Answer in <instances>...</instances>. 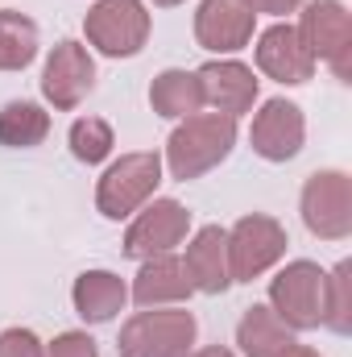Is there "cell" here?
<instances>
[{"instance_id":"obj_1","label":"cell","mask_w":352,"mask_h":357,"mask_svg":"<svg viewBox=\"0 0 352 357\" xmlns=\"http://www.w3.org/2000/svg\"><path fill=\"white\" fill-rule=\"evenodd\" d=\"M237 146V121L224 112H195L178 121L170 142H166V171L178 183L216 171Z\"/></svg>"},{"instance_id":"obj_2","label":"cell","mask_w":352,"mask_h":357,"mask_svg":"<svg viewBox=\"0 0 352 357\" xmlns=\"http://www.w3.org/2000/svg\"><path fill=\"white\" fill-rule=\"evenodd\" d=\"M269 307L290 333L319 328L323 324V307H328V274L315 262H307V258L286 262L269 278Z\"/></svg>"},{"instance_id":"obj_3","label":"cell","mask_w":352,"mask_h":357,"mask_svg":"<svg viewBox=\"0 0 352 357\" xmlns=\"http://www.w3.org/2000/svg\"><path fill=\"white\" fill-rule=\"evenodd\" d=\"M195 333L199 324L186 307H145L125 320L116 349L120 357H186Z\"/></svg>"},{"instance_id":"obj_4","label":"cell","mask_w":352,"mask_h":357,"mask_svg":"<svg viewBox=\"0 0 352 357\" xmlns=\"http://www.w3.org/2000/svg\"><path fill=\"white\" fill-rule=\"evenodd\" d=\"M162 183V158L154 150H137V154H120L95 187V208L108 220H125L137 208H145V199L158 191Z\"/></svg>"},{"instance_id":"obj_5","label":"cell","mask_w":352,"mask_h":357,"mask_svg":"<svg viewBox=\"0 0 352 357\" xmlns=\"http://www.w3.org/2000/svg\"><path fill=\"white\" fill-rule=\"evenodd\" d=\"M298 38L303 46L311 50V59L328 63L336 71L340 84L352 79V17L340 0H311L303 4V17H298Z\"/></svg>"},{"instance_id":"obj_6","label":"cell","mask_w":352,"mask_h":357,"mask_svg":"<svg viewBox=\"0 0 352 357\" xmlns=\"http://www.w3.org/2000/svg\"><path fill=\"white\" fill-rule=\"evenodd\" d=\"M286 245H290V237H286L282 220H273L265 212L241 216L228 229V270H232V282L262 278L269 266H278L286 258Z\"/></svg>"},{"instance_id":"obj_7","label":"cell","mask_w":352,"mask_h":357,"mask_svg":"<svg viewBox=\"0 0 352 357\" xmlns=\"http://www.w3.org/2000/svg\"><path fill=\"white\" fill-rule=\"evenodd\" d=\"M83 33L99 54L133 59L150 38V8L141 0H95L83 17Z\"/></svg>"},{"instance_id":"obj_8","label":"cell","mask_w":352,"mask_h":357,"mask_svg":"<svg viewBox=\"0 0 352 357\" xmlns=\"http://www.w3.org/2000/svg\"><path fill=\"white\" fill-rule=\"evenodd\" d=\"M298 212L319 241H344L352 233V178L344 171H315L303 183Z\"/></svg>"},{"instance_id":"obj_9","label":"cell","mask_w":352,"mask_h":357,"mask_svg":"<svg viewBox=\"0 0 352 357\" xmlns=\"http://www.w3.org/2000/svg\"><path fill=\"white\" fill-rule=\"evenodd\" d=\"M186 229H191V212L178 204V199H154L145 208H137L133 225L125 229V254L129 258H154V254H170L175 245L186 241Z\"/></svg>"},{"instance_id":"obj_10","label":"cell","mask_w":352,"mask_h":357,"mask_svg":"<svg viewBox=\"0 0 352 357\" xmlns=\"http://www.w3.org/2000/svg\"><path fill=\"white\" fill-rule=\"evenodd\" d=\"M91 88H95V63H91L88 46H79V42H71V38L58 42V46L50 50L46 67H42V96H46L54 108L71 112V108H79L91 96Z\"/></svg>"},{"instance_id":"obj_11","label":"cell","mask_w":352,"mask_h":357,"mask_svg":"<svg viewBox=\"0 0 352 357\" xmlns=\"http://www.w3.org/2000/svg\"><path fill=\"white\" fill-rule=\"evenodd\" d=\"M249 142H253V154H262L265 162H290L303 142H307V121H303V108L294 100H265L262 112L253 116V129H249Z\"/></svg>"},{"instance_id":"obj_12","label":"cell","mask_w":352,"mask_h":357,"mask_svg":"<svg viewBox=\"0 0 352 357\" xmlns=\"http://www.w3.org/2000/svg\"><path fill=\"white\" fill-rule=\"evenodd\" d=\"M257 13L249 0H203L195 13V42L211 54H237L253 42Z\"/></svg>"},{"instance_id":"obj_13","label":"cell","mask_w":352,"mask_h":357,"mask_svg":"<svg viewBox=\"0 0 352 357\" xmlns=\"http://www.w3.org/2000/svg\"><path fill=\"white\" fill-rule=\"evenodd\" d=\"M257 71L278 79V84H286V88H298V84H307L315 75V59L303 46L298 29L278 21L257 38Z\"/></svg>"},{"instance_id":"obj_14","label":"cell","mask_w":352,"mask_h":357,"mask_svg":"<svg viewBox=\"0 0 352 357\" xmlns=\"http://www.w3.org/2000/svg\"><path fill=\"white\" fill-rule=\"evenodd\" d=\"M195 75H199V88H203V104H211V112H224L232 121L241 112H249L253 100H257V75H253V67H245L237 59H211Z\"/></svg>"},{"instance_id":"obj_15","label":"cell","mask_w":352,"mask_h":357,"mask_svg":"<svg viewBox=\"0 0 352 357\" xmlns=\"http://www.w3.org/2000/svg\"><path fill=\"white\" fill-rule=\"evenodd\" d=\"M182 266L191 274V287L203 295H224L232 287V270H228V229L220 225H203L191 241H186V258Z\"/></svg>"},{"instance_id":"obj_16","label":"cell","mask_w":352,"mask_h":357,"mask_svg":"<svg viewBox=\"0 0 352 357\" xmlns=\"http://www.w3.org/2000/svg\"><path fill=\"white\" fill-rule=\"evenodd\" d=\"M191 291L195 287H191V274L182 266V258H175V254H154V258L141 262L129 295L141 307H178L182 299H191Z\"/></svg>"},{"instance_id":"obj_17","label":"cell","mask_w":352,"mask_h":357,"mask_svg":"<svg viewBox=\"0 0 352 357\" xmlns=\"http://www.w3.org/2000/svg\"><path fill=\"white\" fill-rule=\"evenodd\" d=\"M71 303L88 324H108L116 312H125L129 303V287L120 274L112 270H83L71 287Z\"/></svg>"},{"instance_id":"obj_18","label":"cell","mask_w":352,"mask_h":357,"mask_svg":"<svg viewBox=\"0 0 352 357\" xmlns=\"http://www.w3.org/2000/svg\"><path fill=\"white\" fill-rule=\"evenodd\" d=\"M237 345L245 357H278L294 345V333L273 316L269 303H253V307H245V316L237 324Z\"/></svg>"},{"instance_id":"obj_19","label":"cell","mask_w":352,"mask_h":357,"mask_svg":"<svg viewBox=\"0 0 352 357\" xmlns=\"http://www.w3.org/2000/svg\"><path fill=\"white\" fill-rule=\"evenodd\" d=\"M150 104H154V112L166 116V121H186V116L203 112L199 75H195V71H182V67H170V71L154 75V84H150Z\"/></svg>"},{"instance_id":"obj_20","label":"cell","mask_w":352,"mask_h":357,"mask_svg":"<svg viewBox=\"0 0 352 357\" xmlns=\"http://www.w3.org/2000/svg\"><path fill=\"white\" fill-rule=\"evenodd\" d=\"M50 133V112L38 100H8L0 108V146L8 150H33Z\"/></svg>"},{"instance_id":"obj_21","label":"cell","mask_w":352,"mask_h":357,"mask_svg":"<svg viewBox=\"0 0 352 357\" xmlns=\"http://www.w3.org/2000/svg\"><path fill=\"white\" fill-rule=\"evenodd\" d=\"M33 59H38V25L17 8H0V71H25Z\"/></svg>"},{"instance_id":"obj_22","label":"cell","mask_w":352,"mask_h":357,"mask_svg":"<svg viewBox=\"0 0 352 357\" xmlns=\"http://www.w3.org/2000/svg\"><path fill=\"white\" fill-rule=\"evenodd\" d=\"M67 142H71V154H75L79 162L95 167V162H104V158L112 154L116 133H112V125H108L104 116H79V121L71 125Z\"/></svg>"},{"instance_id":"obj_23","label":"cell","mask_w":352,"mask_h":357,"mask_svg":"<svg viewBox=\"0 0 352 357\" xmlns=\"http://www.w3.org/2000/svg\"><path fill=\"white\" fill-rule=\"evenodd\" d=\"M323 324L340 337L352 333V262H340V266L328 274V307H323Z\"/></svg>"},{"instance_id":"obj_24","label":"cell","mask_w":352,"mask_h":357,"mask_svg":"<svg viewBox=\"0 0 352 357\" xmlns=\"http://www.w3.org/2000/svg\"><path fill=\"white\" fill-rule=\"evenodd\" d=\"M0 357H46V345L29 328H4L0 333Z\"/></svg>"},{"instance_id":"obj_25","label":"cell","mask_w":352,"mask_h":357,"mask_svg":"<svg viewBox=\"0 0 352 357\" xmlns=\"http://www.w3.org/2000/svg\"><path fill=\"white\" fill-rule=\"evenodd\" d=\"M46 357H99V349L88 333H58L46 345Z\"/></svg>"},{"instance_id":"obj_26","label":"cell","mask_w":352,"mask_h":357,"mask_svg":"<svg viewBox=\"0 0 352 357\" xmlns=\"http://www.w3.org/2000/svg\"><path fill=\"white\" fill-rule=\"evenodd\" d=\"M307 0H249V8L253 13H269V17H282V13H294V8H303Z\"/></svg>"},{"instance_id":"obj_27","label":"cell","mask_w":352,"mask_h":357,"mask_svg":"<svg viewBox=\"0 0 352 357\" xmlns=\"http://www.w3.org/2000/svg\"><path fill=\"white\" fill-rule=\"evenodd\" d=\"M186 357H237L232 349H224V345H203V349H191Z\"/></svg>"},{"instance_id":"obj_28","label":"cell","mask_w":352,"mask_h":357,"mask_svg":"<svg viewBox=\"0 0 352 357\" xmlns=\"http://www.w3.org/2000/svg\"><path fill=\"white\" fill-rule=\"evenodd\" d=\"M278 357H319V349H311V345H298V341H294L286 354H278Z\"/></svg>"},{"instance_id":"obj_29","label":"cell","mask_w":352,"mask_h":357,"mask_svg":"<svg viewBox=\"0 0 352 357\" xmlns=\"http://www.w3.org/2000/svg\"><path fill=\"white\" fill-rule=\"evenodd\" d=\"M158 8H175V4H182V0H154Z\"/></svg>"}]
</instances>
